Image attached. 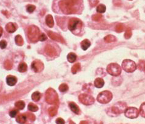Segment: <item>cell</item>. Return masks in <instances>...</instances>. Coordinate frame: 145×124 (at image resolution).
I'll list each match as a JSON object with an SVG mask.
<instances>
[{
  "label": "cell",
  "mask_w": 145,
  "mask_h": 124,
  "mask_svg": "<svg viewBox=\"0 0 145 124\" xmlns=\"http://www.w3.org/2000/svg\"><path fill=\"white\" fill-rule=\"evenodd\" d=\"M26 117L28 119H30L31 121H34L36 120V116L34 115V114H33L32 113H29V112H27L26 113Z\"/></svg>",
  "instance_id": "obj_38"
},
{
  "label": "cell",
  "mask_w": 145,
  "mask_h": 124,
  "mask_svg": "<svg viewBox=\"0 0 145 124\" xmlns=\"http://www.w3.org/2000/svg\"><path fill=\"white\" fill-rule=\"evenodd\" d=\"M76 55L74 53H72V52L69 53L67 56L68 61L70 63H73V62H74V61H76Z\"/></svg>",
  "instance_id": "obj_21"
},
{
  "label": "cell",
  "mask_w": 145,
  "mask_h": 124,
  "mask_svg": "<svg viewBox=\"0 0 145 124\" xmlns=\"http://www.w3.org/2000/svg\"><path fill=\"white\" fill-rule=\"evenodd\" d=\"M138 68L141 71L145 70V61L144 60H140L138 63Z\"/></svg>",
  "instance_id": "obj_34"
},
{
  "label": "cell",
  "mask_w": 145,
  "mask_h": 124,
  "mask_svg": "<svg viewBox=\"0 0 145 124\" xmlns=\"http://www.w3.org/2000/svg\"><path fill=\"white\" fill-rule=\"evenodd\" d=\"M112 99V94L109 91H104L101 92L97 95V100L101 104H107L109 103Z\"/></svg>",
  "instance_id": "obj_5"
},
{
  "label": "cell",
  "mask_w": 145,
  "mask_h": 124,
  "mask_svg": "<svg viewBox=\"0 0 145 124\" xmlns=\"http://www.w3.org/2000/svg\"><path fill=\"white\" fill-rule=\"evenodd\" d=\"M127 104L123 102H118L111 108V112L115 115H119L125 111Z\"/></svg>",
  "instance_id": "obj_8"
},
{
  "label": "cell",
  "mask_w": 145,
  "mask_h": 124,
  "mask_svg": "<svg viewBox=\"0 0 145 124\" xmlns=\"http://www.w3.org/2000/svg\"><path fill=\"white\" fill-rule=\"evenodd\" d=\"M125 26L122 24H118L115 27V30L117 32H122L124 30Z\"/></svg>",
  "instance_id": "obj_32"
},
{
  "label": "cell",
  "mask_w": 145,
  "mask_h": 124,
  "mask_svg": "<svg viewBox=\"0 0 145 124\" xmlns=\"http://www.w3.org/2000/svg\"><path fill=\"white\" fill-rule=\"evenodd\" d=\"M91 46L90 41L88 39H85L82 40L81 43V47L83 50H86L88 48Z\"/></svg>",
  "instance_id": "obj_18"
},
{
  "label": "cell",
  "mask_w": 145,
  "mask_h": 124,
  "mask_svg": "<svg viewBox=\"0 0 145 124\" xmlns=\"http://www.w3.org/2000/svg\"><path fill=\"white\" fill-rule=\"evenodd\" d=\"M28 109H29V111H32V112H36V111H38V107L36 105L34 104L33 103H30L28 105Z\"/></svg>",
  "instance_id": "obj_30"
},
{
  "label": "cell",
  "mask_w": 145,
  "mask_h": 124,
  "mask_svg": "<svg viewBox=\"0 0 145 124\" xmlns=\"http://www.w3.org/2000/svg\"><path fill=\"white\" fill-rule=\"evenodd\" d=\"M99 0H90V4L92 6H94L97 4Z\"/></svg>",
  "instance_id": "obj_44"
},
{
  "label": "cell",
  "mask_w": 145,
  "mask_h": 124,
  "mask_svg": "<svg viewBox=\"0 0 145 124\" xmlns=\"http://www.w3.org/2000/svg\"><path fill=\"white\" fill-rule=\"evenodd\" d=\"M6 82H7L8 85L9 86H14L17 83V78L14 76H12V75H9L6 78Z\"/></svg>",
  "instance_id": "obj_14"
},
{
  "label": "cell",
  "mask_w": 145,
  "mask_h": 124,
  "mask_svg": "<svg viewBox=\"0 0 145 124\" xmlns=\"http://www.w3.org/2000/svg\"><path fill=\"white\" fill-rule=\"evenodd\" d=\"M80 68H81V65L80 63H76L72 66V68H71V72L73 74H76L80 70Z\"/></svg>",
  "instance_id": "obj_27"
},
{
  "label": "cell",
  "mask_w": 145,
  "mask_h": 124,
  "mask_svg": "<svg viewBox=\"0 0 145 124\" xmlns=\"http://www.w3.org/2000/svg\"><path fill=\"white\" fill-rule=\"evenodd\" d=\"M45 100L49 104L58 105V96L56 92L54 89L49 88L47 89L45 94Z\"/></svg>",
  "instance_id": "obj_2"
},
{
  "label": "cell",
  "mask_w": 145,
  "mask_h": 124,
  "mask_svg": "<svg viewBox=\"0 0 145 124\" xmlns=\"http://www.w3.org/2000/svg\"><path fill=\"white\" fill-rule=\"evenodd\" d=\"M36 10V6L34 5H32V4H29L27 6V11L28 12H30V13H32V12H34V11Z\"/></svg>",
  "instance_id": "obj_39"
},
{
  "label": "cell",
  "mask_w": 145,
  "mask_h": 124,
  "mask_svg": "<svg viewBox=\"0 0 145 124\" xmlns=\"http://www.w3.org/2000/svg\"></svg>",
  "instance_id": "obj_47"
},
{
  "label": "cell",
  "mask_w": 145,
  "mask_h": 124,
  "mask_svg": "<svg viewBox=\"0 0 145 124\" xmlns=\"http://www.w3.org/2000/svg\"><path fill=\"white\" fill-rule=\"evenodd\" d=\"M4 67L5 68V69H6L7 70H11L12 67V63L11 61L9 60H6L4 63Z\"/></svg>",
  "instance_id": "obj_31"
},
{
  "label": "cell",
  "mask_w": 145,
  "mask_h": 124,
  "mask_svg": "<svg viewBox=\"0 0 145 124\" xmlns=\"http://www.w3.org/2000/svg\"><path fill=\"white\" fill-rule=\"evenodd\" d=\"M48 114L50 116L54 117L57 114V107H52L48 109Z\"/></svg>",
  "instance_id": "obj_26"
},
{
  "label": "cell",
  "mask_w": 145,
  "mask_h": 124,
  "mask_svg": "<svg viewBox=\"0 0 145 124\" xmlns=\"http://www.w3.org/2000/svg\"><path fill=\"white\" fill-rule=\"evenodd\" d=\"M122 68L126 72L132 73L136 69V64L132 60L127 59L122 62Z\"/></svg>",
  "instance_id": "obj_6"
},
{
  "label": "cell",
  "mask_w": 145,
  "mask_h": 124,
  "mask_svg": "<svg viewBox=\"0 0 145 124\" xmlns=\"http://www.w3.org/2000/svg\"><path fill=\"white\" fill-rule=\"evenodd\" d=\"M7 46V42L5 40H1L0 42V47L2 49H4Z\"/></svg>",
  "instance_id": "obj_40"
},
{
  "label": "cell",
  "mask_w": 145,
  "mask_h": 124,
  "mask_svg": "<svg viewBox=\"0 0 145 124\" xmlns=\"http://www.w3.org/2000/svg\"><path fill=\"white\" fill-rule=\"evenodd\" d=\"M105 10H106V7H105V5L102 4H99L97 7V11L99 12V13H104V12H105Z\"/></svg>",
  "instance_id": "obj_29"
},
{
  "label": "cell",
  "mask_w": 145,
  "mask_h": 124,
  "mask_svg": "<svg viewBox=\"0 0 145 124\" xmlns=\"http://www.w3.org/2000/svg\"><path fill=\"white\" fill-rule=\"evenodd\" d=\"M82 23L78 18H71L68 22V29L72 32L75 33L76 30L80 31L82 27Z\"/></svg>",
  "instance_id": "obj_4"
},
{
  "label": "cell",
  "mask_w": 145,
  "mask_h": 124,
  "mask_svg": "<svg viewBox=\"0 0 145 124\" xmlns=\"http://www.w3.org/2000/svg\"><path fill=\"white\" fill-rule=\"evenodd\" d=\"M81 124H88V122H81Z\"/></svg>",
  "instance_id": "obj_46"
},
{
  "label": "cell",
  "mask_w": 145,
  "mask_h": 124,
  "mask_svg": "<svg viewBox=\"0 0 145 124\" xmlns=\"http://www.w3.org/2000/svg\"><path fill=\"white\" fill-rule=\"evenodd\" d=\"M40 97H41V94L38 91L34 92V93L32 94V99L33 101H36V102H37V101H39Z\"/></svg>",
  "instance_id": "obj_24"
},
{
  "label": "cell",
  "mask_w": 145,
  "mask_h": 124,
  "mask_svg": "<svg viewBox=\"0 0 145 124\" xmlns=\"http://www.w3.org/2000/svg\"><path fill=\"white\" fill-rule=\"evenodd\" d=\"M104 85V81L102 78H98L94 81V86L97 88H101Z\"/></svg>",
  "instance_id": "obj_19"
},
{
  "label": "cell",
  "mask_w": 145,
  "mask_h": 124,
  "mask_svg": "<svg viewBox=\"0 0 145 124\" xmlns=\"http://www.w3.org/2000/svg\"><path fill=\"white\" fill-rule=\"evenodd\" d=\"M6 29L8 32L13 33L16 30V27L15 26L14 24L12 23V22H9V23L7 24V25L6 26Z\"/></svg>",
  "instance_id": "obj_16"
},
{
  "label": "cell",
  "mask_w": 145,
  "mask_h": 124,
  "mask_svg": "<svg viewBox=\"0 0 145 124\" xmlns=\"http://www.w3.org/2000/svg\"><path fill=\"white\" fill-rule=\"evenodd\" d=\"M18 110H16V109H14V110H12V111L9 112V115L11 117H14L18 114Z\"/></svg>",
  "instance_id": "obj_41"
},
{
  "label": "cell",
  "mask_w": 145,
  "mask_h": 124,
  "mask_svg": "<svg viewBox=\"0 0 145 124\" xmlns=\"http://www.w3.org/2000/svg\"><path fill=\"white\" fill-rule=\"evenodd\" d=\"M131 35H132V32H131V29L130 28H127L126 32H125V38H127V39H128L131 37Z\"/></svg>",
  "instance_id": "obj_35"
},
{
  "label": "cell",
  "mask_w": 145,
  "mask_h": 124,
  "mask_svg": "<svg viewBox=\"0 0 145 124\" xmlns=\"http://www.w3.org/2000/svg\"><path fill=\"white\" fill-rule=\"evenodd\" d=\"M68 89V86L66 84H62L60 86H59V90L62 93L67 91Z\"/></svg>",
  "instance_id": "obj_33"
},
{
  "label": "cell",
  "mask_w": 145,
  "mask_h": 124,
  "mask_svg": "<svg viewBox=\"0 0 145 124\" xmlns=\"http://www.w3.org/2000/svg\"><path fill=\"white\" fill-rule=\"evenodd\" d=\"M3 28H2L1 27H0V37H1L2 34H3Z\"/></svg>",
  "instance_id": "obj_45"
},
{
  "label": "cell",
  "mask_w": 145,
  "mask_h": 124,
  "mask_svg": "<svg viewBox=\"0 0 145 124\" xmlns=\"http://www.w3.org/2000/svg\"><path fill=\"white\" fill-rule=\"evenodd\" d=\"M79 100L82 104L86 105H92V104H94L95 101L94 98L92 96L86 94H80L79 96Z\"/></svg>",
  "instance_id": "obj_9"
},
{
  "label": "cell",
  "mask_w": 145,
  "mask_h": 124,
  "mask_svg": "<svg viewBox=\"0 0 145 124\" xmlns=\"http://www.w3.org/2000/svg\"><path fill=\"white\" fill-rule=\"evenodd\" d=\"M140 112L141 115L143 117L145 118V102L143 103L140 106Z\"/></svg>",
  "instance_id": "obj_36"
},
{
  "label": "cell",
  "mask_w": 145,
  "mask_h": 124,
  "mask_svg": "<svg viewBox=\"0 0 145 124\" xmlns=\"http://www.w3.org/2000/svg\"><path fill=\"white\" fill-rule=\"evenodd\" d=\"M15 106H16V107L18 108V109L22 110V109H23L25 107V103L24 101H18V102H16Z\"/></svg>",
  "instance_id": "obj_28"
},
{
  "label": "cell",
  "mask_w": 145,
  "mask_h": 124,
  "mask_svg": "<svg viewBox=\"0 0 145 124\" xmlns=\"http://www.w3.org/2000/svg\"><path fill=\"white\" fill-rule=\"evenodd\" d=\"M56 123L58 124H64V121L63 119L62 118H58L56 120Z\"/></svg>",
  "instance_id": "obj_43"
},
{
  "label": "cell",
  "mask_w": 145,
  "mask_h": 124,
  "mask_svg": "<svg viewBox=\"0 0 145 124\" xmlns=\"http://www.w3.org/2000/svg\"><path fill=\"white\" fill-rule=\"evenodd\" d=\"M15 42L16 44L19 46H22L24 44V40L22 38V36H21L20 35H18L16 36L15 37Z\"/></svg>",
  "instance_id": "obj_22"
},
{
  "label": "cell",
  "mask_w": 145,
  "mask_h": 124,
  "mask_svg": "<svg viewBox=\"0 0 145 124\" xmlns=\"http://www.w3.org/2000/svg\"><path fill=\"white\" fill-rule=\"evenodd\" d=\"M47 39V36H46V35L44 34H42L41 35H40V36H39V38H38V40L42 41V42L46 40Z\"/></svg>",
  "instance_id": "obj_42"
},
{
  "label": "cell",
  "mask_w": 145,
  "mask_h": 124,
  "mask_svg": "<svg viewBox=\"0 0 145 124\" xmlns=\"http://www.w3.org/2000/svg\"><path fill=\"white\" fill-rule=\"evenodd\" d=\"M69 106H70L71 111L74 112V113H75L76 114H80V108H79V107H78L74 102H70V104H69Z\"/></svg>",
  "instance_id": "obj_15"
},
{
  "label": "cell",
  "mask_w": 145,
  "mask_h": 124,
  "mask_svg": "<svg viewBox=\"0 0 145 124\" xmlns=\"http://www.w3.org/2000/svg\"><path fill=\"white\" fill-rule=\"evenodd\" d=\"M45 52L50 57H54L56 55V51L54 47L50 45H47L45 47Z\"/></svg>",
  "instance_id": "obj_13"
},
{
  "label": "cell",
  "mask_w": 145,
  "mask_h": 124,
  "mask_svg": "<svg viewBox=\"0 0 145 124\" xmlns=\"http://www.w3.org/2000/svg\"><path fill=\"white\" fill-rule=\"evenodd\" d=\"M107 71L109 74L114 76H118L120 75L122 69L117 63H110L107 67Z\"/></svg>",
  "instance_id": "obj_7"
},
{
  "label": "cell",
  "mask_w": 145,
  "mask_h": 124,
  "mask_svg": "<svg viewBox=\"0 0 145 124\" xmlns=\"http://www.w3.org/2000/svg\"><path fill=\"white\" fill-rule=\"evenodd\" d=\"M47 33H48V35L50 37V38H52V40L58 41V42H60L61 43H64V41L63 37L60 36V35H58V34H56V33L52 31H48Z\"/></svg>",
  "instance_id": "obj_12"
},
{
  "label": "cell",
  "mask_w": 145,
  "mask_h": 124,
  "mask_svg": "<svg viewBox=\"0 0 145 124\" xmlns=\"http://www.w3.org/2000/svg\"><path fill=\"white\" fill-rule=\"evenodd\" d=\"M40 30L36 26H31L28 28L27 36L31 42H36L39 38Z\"/></svg>",
  "instance_id": "obj_3"
},
{
  "label": "cell",
  "mask_w": 145,
  "mask_h": 124,
  "mask_svg": "<svg viewBox=\"0 0 145 124\" xmlns=\"http://www.w3.org/2000/svg\"><path fill=\"white\" fill-rule=\"evenodd\" d=\"M104 40L107 43H111L115 42L116 40V37L112 35H108L106 37H104Z\"/></svg>",
  "instance_id": "obj_23"
},
{
  "label": "cell",
  "mask_w": 145,
  "mask_h": 124,
  "mask_svg": "<svg viewBox=\"0 0 145 124\" xmlns=\"http://www.w3.org/2000/svg\"><path fill=\"white\" fill-rule=\"evenodd\" d=\"M16 120L19 124H24L26 122V115L24 114H19L17 117Z\"/></svg>",
  "instance_id": "obj_20"
},
{
  "label": "cell",
  "mask_w": 145,
  "mask_h": 124,
  "mask_svg": "<svg viewBox=\"0 0 145 124\" xmlns=\"http://www.w3.org/2000/svg\"><path fill=\"white\" fill-rule=\"evenodd\" d=\"M102 18V16L101 14H94L92 16V19L94 21H99L100 20H101Z\"/></svg>",
  "instance_id": "obj_37"
},
{
  "label": "cell",
  "mask_w": 145,
  "mask_h": 124,
  "mask_svg": "<svg viewBox=\"0 0 145 124\" xmlns=\"http://www.w3.org/2000/svg\"><path fill=\"white\" fill-rule=\"evenodd\" d=\"M81 0H62L59 6L63 13L66 14L76 13L80 8Z\"/></svg>",
  "instance_id": "obj_1"
},
{
  "label": "cell",
  "mask_w": 145,
  "mask_h": 124,
  "mask_svg": "<svg viewBox=\"0 0 145 124\" xmlns=\"http://www.w3.org/2000/svg\"><path fill=\"white\" fill-rule=\"evenodd\" d=\"M27 66L25 63H20L19 67H18V70H19V72L21 73L26 72L27 71Z\"/></svg>",
  "instance_id": "obj_25"
},
{
  "label": "cell",
  "mask_w": 145,
  "mask_h": 124,
  "mask_svg": "<svg viewBox=\"0 0 145 124\" xmlns=\"http://www.w3.org/2000/svg\"><path fill=\"white\" fill-rule=\"evenodd\" d=\"M32 69L35 72L38 73L44 70V66L42 61L39 60H36V61H33L31 65Z\"/></svg>",
  "instance_id": "obj_11"
},
{
  "label": "cell",
  "mask_w": 145,
  "mask_h": 124,
  "mask_svg": "<svg viewBox=\"0 0 145 124\" xmlns=\"http://www.w3.org/2000/svg\"><path fill=\"white\" fill-rule=\"evenodd\" d=\"M45 21H46V24H47V26L49 27H53L54 25V21L53 17L52 16V15L48 14L46 18H45Z\"/></svg>",
  "instance_id": "obj_17"
},
{
  "label": "cell",
  "mask_w": 145,
  "mask_h": 124,
  "mask_svg": "<svg viewBox=\"0 0 145 124\" xmlns=\"http://www.w3.org/2000/svg\"><path fill=\"white\" fill-rule=\"evenodd\" d=\"M139 115V111L135 107H128L125 111V115L130 119H135L138 117Z\"/></svg>",
  "instance_id": "obj_10"
}]
</instances>
